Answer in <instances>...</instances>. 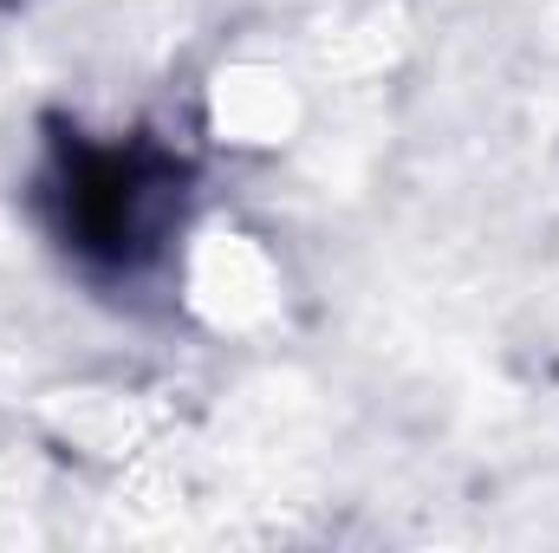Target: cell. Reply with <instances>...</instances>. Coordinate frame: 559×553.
<instances>
[{"label":"cell","instance_id":"obj_1","mask_svg":"<svg viewBox=\"0 0 559 553\" xmlns=\"http://www.w3.org/2000/svg\"><path fill=\"white\" fill-rule=\"evenodd\" d=\"M176 196H182V169L150 143H124V150L79 143L59 169L72 248L111 268H138L156 255V235L169 228Z\"/></svg>","mask_w":559,"mask_h":553}]
</instances>
